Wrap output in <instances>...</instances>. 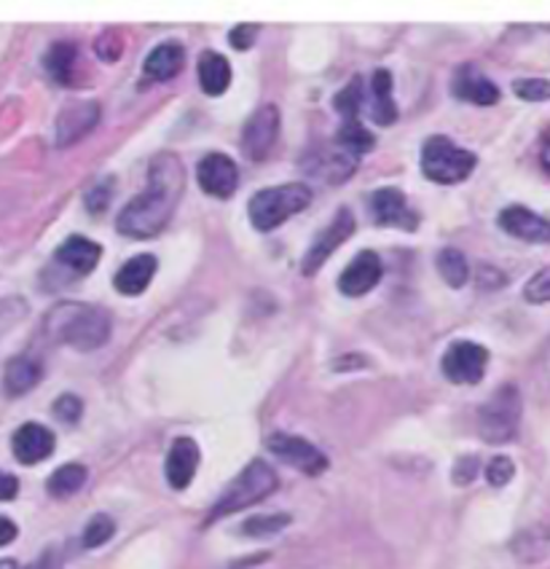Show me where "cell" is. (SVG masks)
Masks as SVG:
<instances>
[{
    "label": "cell",
    "mask_w": 550,
    "mask_h": 569,
    "mask_svg": "<svg viewBox=\"0 0 550 569\" xmlns=\"http://www.w3.org/2000/svg\"><path fill=\"white\" fill-rule=\"evenodd\" d=\"M116 535V521L106 513H97L89 519L87 527H83V548H100Z\"/></svg>",
    "instance_id": "d6a6232c"
},
{
    "label": "cell",
    "mask_w": 550,
    "mask_h": 569,
    "mask_svg": "<svg viewBox=\"0 0 550 569\" xmlns=\"http://www.w3.org/2000/svg\"><path fill=\"white\" fill-rule=\"evenodd\" d=\"M87 478H89V470L83 468V465L68 462L49 476L47 491L51 497H57V500H64V497H73L76 491L87 483Z\"/></svg>",
    "instance_id": "4316f807"
},
{
    "label": "cell",
    "mask_w": 550,
    "mask_h": 569,
    "mask_svg": "<svg viewBox=\"0 0 550 569\" xmlns=\"http://www.w3.org/2000/svg\"><path fill=\"white\" fill-rule=\"evenodd\" d=\"M352 234H354V216L344 207V210L336 212L333 221H330L326 229L314 237L312 248H309L307 256H303V263H301L303 274L307 277L317 274L322 263H326L328 258L333 256Z\"/></svg>",
    "instance_id": "30bf717a"
},
{
    "label": "cell",
    "mask_w": 550,
    "mask_h": 569,
    "mask_svg": "<svg viewBox=\"0 0 550 569\" xmlns=\"http://www.w3.org/2000/svg\"><path fill=\"white\" fill-rule=\"evenodd\" d=\"M312 202V191L301 183H284L274 189H261L250 199V223L258 231H271L293 216H299Z\"/></svg>",
    "instance_id": "277c9868"
},
{
    "label": "cell",
    "mask_w": 550,
    "mask_h": 569,
    "mask_svg": "<svg viewBox=\"0 0 550 569\" xmlns=\"http://www.w3.org/2000/svg\"><path fill=\"white\" fill-rule=\"evenodd\" d=\"M513 94L527 102H546L550 100V81L548 79H519L513 81Z\"/></svg>",
    "instance_id": "e575fe53"
},
{
    "label": "cell",
    "mask_w": 550,
    "mask_h": 569,
    "mask_svg": "<svg viewBox=\"0 0 550 569\" xmlns=\"http://www.w3.org/2000/svg\"><path fill=\"white\" fill-rule=\"evenodd\" d=\"M523 299L529 303H550V267L540 269L523 284Z\"/></svg>",
    "instance_id": "d590c367"
},
{
    "label": "cell",
    "mask_w": 550,
    "mask_h": 569,
    "mask_svg": "<svg viewBox=\"0 0 550 569\" xmlns=\"http://www.w3.org/2000/svg\"><path fill=\"white\" fill-rule=\"evenodd\" d=\"M186 189V170L178 153H159L148 167L146 191L119 212L116 229L132 239H153L167 229Z\"/></svg>",
    "instance_id": "6da1fadb"
},
{
    "label": "cell",
    "mask_w": 550,
    "mask_h": 569,
    "mask_svg": "<svg viewBox=\"0 0 550 569\" xmlns=\"http://www.w3.org/2000/svg\"><path fill=\"white\" fill-rule=\"evenodd\" d=\"M43 379V363L30 355H17L6 363L3 371V392L9 398L28 396L32 387Z\"/></svg>",
    "instance_id": "603a6c76"
},
{
    "label": "cell",
    "mask_w": 550,
    "mask_h": 569,
    "mask_svg": "<svg viewBox=\"0 0 550 569\" xmlns=\"http://www.w3.org/2000/svg\"><path fill=\"white\" fill-rule=\"evenodd\" d=\"M97 57L106 62H116L121 57V49H124V41H121V36L116 30H108L102 32L100 38H97Z\"/></svg>",
    "instance_id": "f35d334b"
},
{
    "label": "cell",
    "mask_w": 550,
    "mask_h": 569,
    "mask_svg": "<svg viewBox=\"0 0 550 569\" xmlns=\"http://www.w3.org/2000/svg\"><path fill=\"white\" fill-rule=\"evenodd\" d=\"M43 70L57 87H79V47L73 41H54L43 54Z\"/></svg>",
    "instance_id": "ffe728a7"
},
{
    "label": "cell",
    "mask_w": 550,
    "mask_h": 569,
    "mask_svg": "<svg viewBox=\"0 0 550 569\" xmlns=\"http://www.w3.org/2000/svg\"><path fill=\"white\" fill-rule=\"evenodd\" d=\"M478 159L468 148L457 146L454 140L443 138V134H432L422 146V172L427 180L440 186H454L468 180L476 170Z\"/></svg>",
    "instance_id": "5b68a950"
},
{
    "label": "cell",
    "mask_w": 550,
    "mask_h": 569,
    "mask_svg": "<svg viewBox=\"0 0 550 569\" xmlns=\"http://www.w3.org/2000/svg\"><path fill=\"white\" fill-rule=\"evenodd\" d=\"M51 411H54V417L60 419V422L76 425L83 413V403H81V398H76V396H60L54 400V406H51Z\"/></svg>",
    "instance_id": "74e56055"
},
{
    "label": "cell",
    "mask_w": 550,
    "mask_h": 569,
    "mask_svg": "<svg viewBox=\"0 0 550 569\" xmlns=\"http://www.w3.org/2000/svg\"><path fill=\"white\" fill-rule=\"evenodd\" d=\"M513 553L521 561H540L550 553V529L548 527H529L519 532L513 540Z\"/></svg>",
    "instance_id": "83f0119b"
},
{
    "label": "cell",
    "mask_w": 550,
    "mask_h": 569,
    "mask_svg": "<svg viewBox=\"0 0 550 569\" xmlns=\"http://www.w3.org/2000/svg\"><path fill=\"white\" fill-rule=\"evenodd\" d=\"M256 38H258L256 24H237V28L231 30L229 41H231V47H234V49L248 51L250 47H256Z\"/></svg>",
    "instance_id": "ab89813d"
},
{
    "label": "cell",
    "mask_w": 550,
    "mask_h": 569,
    "mask_svg": "<svg viewBox=\"0 0 550 569\" xmlns=\"http://www.w3.org/2000/svg\"><path fill=\"white\" fill-rule=\"evenodd\" d=\"M0 569H17V561H11V559H0Z\"/></svg>",
    "instance_id": "7dc6e473"
},
{
    "label": "cell",
    "mask_w": 550,
    "mask_h": 569,
    "mask_svg": "<svg viewBox=\"0 0 550 569\" xmlns=\"http://www.w3.org/2000/svg\"><path fill=\"white\" fill-rule=\"evenodd\" d=\"M199 459H202V455H199L197 441H193V438H178L164 462L167 483H170L172 489L183 491L193 481V476H197Z\"/></svg>",
    "instance_id": "ac0fdd59"
},
{
    "label": "cell",
    "mask_w": 550,
    "mask_h": 569,
    "mask_svg": "<svg viewBox=\"0 0 550 569\" xmlns=\"http://www.w3.org/2000/svg\"><path fill=\"white\" fill-rule=\"evenodd\" d=\"M371 119L379 127H390L398 121V106L392 100V73L379 68L371 79Z\"/></svg>",
    "instance_id": "484cf974"
},
{
    "label": "cell",
    "mask_w": 550,
    "mask_h": 569,
    "mask_svg": "<svg viewBox=\"0 0 550 569\" xmlns=\"http://www.w3.org/2000/svg\"><path fill=\"white\" fill-rule=\"evenodd\" d=\"M277 134H280V108L267 106L258 108L256 113L244 121L242 129V151L250 161H263L274 148Z\"/></svg>",
    "instance_id": "9c48e42d"
},
{
    "label": "cell",
    "mask_w": 550,
    "mask_h": 569,
    "mask_svg": "<svg viewBox=\"0 0 550 569\" xmlns=\"http://www.w3.org/2000/svg\"><path fill=\"white\" fill-rule=\"evenodd\" d=\"M489 366V349L483 345H476V341L459 339L446 349L443 355V377L454 385H478L487 373Z\"/></svg>",
    "instance_id": "52a82bcc"
},
{
    "label": "cell",
    "mask_w": 550,
    "mask_h": 569,
    "mask_svg": "<svg viewBox=\"0 0 550 569\" xmlns=\"http://www.w3.org/2000/svg\"><path fill=\"white\" fill-rule=\"evenodd\" d=\"M17 535H19L17 523L11 519H6V516H0V548L9 546V542H14Z\"/></svg>",
    "instance_id": "7bdbcfd3"
},
{
    "label": "cell",
    "mask_w": 550,
    "mask_h": 569,
    "mask_svg": "<svg viewBox=\"0 0 550 569\" xmlns=\"http://www.w3.org/2000/svg\"><path fill=\"white\" fill-rule=\"evenodd\" d=\"M17 495H19V481H17V476L3 473V470H0V502L14 500Z\"/></svg>",
    "instance_id": "b9f144b4"
},
{
    "label": "cell",
    "mask_w": 550,
    "mask_h": 569,
    "mask_svg": "<svg viewBox=\"0 0 550 569\" xmlns=\"http://www.w3.org/2000/svg\"><path fill=\"white\" fill-rule=\"evenodd\" d=\"M540 368H542V377H546L550 381V341L548 347L542 349V358H540Z\"/></svg>",
    "instance_id": "bcb514c9"
},
{
    "label": "cell",
    "mask_w": 550,
    "mask_h": 569,
    "mask_svg": "<svg viewBox=\"0 0 550 569\" xmlns=\"http://www.w3.org/2000/svg\"><path fill=\"white\" fill-rule=\"evenodd\" d=\"M333 106L347 121H358V116L362 111V81L360 79L349 81L347 87L336 94Z\"/></svg>",
    "instance_id": "1f68e13d"
},
{
    "label": "cell",
    "mask_w": 550,
    "mask_h": 569,
    "mask_svg": "<svg viewBox=\"0 0 550 569\" xmlns=\"http://www.w3.org/2000/svg\"><path fill=\"white\" fill-rule=\"evenodd\" d=\"M28 569H57V556L54 551H47L38 561H32Z\"/></svg>",
    "instance_id": "ee69618b"
},
{
    "label": "cell",
    "mask_w": 550,
    "mask_h": 569,
    "mask_svg": "<svg viewBox=\"0 0 550 569\" xmlns=\"http://www.w3.org/2000/svg\"><path fill=\"white\" fill-rule=\"evenodd\" d=\"M113 320L106 309L92 303L62 301L47 315V333L57 345H68L79 352H92L108 345Z\"/></svg>",
    "instance_id": "7a4b0ae2"
},
{
    "label": "cell",
    "mask_w": 550,
    "mask_h": 569,
    "mask_svg": "<svg viewBox=\"0 0 550 569\" xmlns=\"http://www.w3.org/2000/svg\"><path fill=\"white\" fill-rule=\"evenodd\" d=\"M157 269H159L157 256L140 253V256L129 258L124 267L116 271L113 288L119 290L121 296H140V293H146L148 284L153 282V274H157Z\"/></svg>",
    "instance_id": "44dd1931"
},
{
    "label": "cell",
    "mask_w": 550,
    "mask_h": 569,
    "mask_svg": "<svg viewBox=\"0 0 550 569\" xmlns=\"http://www.w3.org/2000/svg\"><path fill=\"white\" fill-rule=\"evenodd\" d=\"M478 476V457H462L454 465V483L457 487H468Z\"/></svg>",
    "instance_id": "60d3db41"
},
{
    "label": "cell",
    "mask_w": 550,
    "mask_h": 569,
    "mask_svg": "<svg viewBox=\"0 0 550 569\" xmlns=\"http://www.w3.org/2000/svg\"><path fill=\"white\" fill-rule=\"evenodd\" d=\"M540 164L542 170H546L550 174V129L546 134V140H542V151H540Z\"/></svg>",
    "instance_id": "f6af8a7d"
},
{
    "label": "cell",
    "mask_w": 550,
    "mask_h": 569,
    "mask_svg": "<svg viewBox=\"0 0 550 569\" xmlns=\"http://www.w3.org/2000/svg\"><path fill=\"white\" fill-rule=\"evenodd\" d=\"M100 256H102L100 244L92 242V239H87V237H79V234L64 239L54 253L60 267L73 271V274H79V277L92 274V271L97 269V263H100Z\"/></svg>",
    "instance_id": "d6986e66"
},
{
    "label": "cell",
    "mask_w": 550,
    "mask_h": 569,
    "mask_svg": "<svg viewBox=\"0 0 550 569\" xmlns=\"http://www.w3.org/2000/svg\"><path fill=\"white\" fill-rule=\"evenodd\" d=\"M197 73L199 83H202V92L210 97H220L231 83V64L218 51H202L199 54Z\"/></svg>",
    "instance_id": "d4e9b609"
},
{
    "label": "cell",
    "mask_w": 550,
    "mask_h": 569,
    "mask_svg": "<svg viewBox=\"0 0 550 569\" xmlns=\"http://www.w3.org/2000/svg\"><path fill=\"white\" fill-rule=\"evenodd\" d=\"M381 280V258L373 250H362L349 261V267L341 271L339 277V290L349 299H358V296L371 293Z\"/></svg>",
    "instance_id": "5bb4252c"
},
{
    "label": "cell",
    "mask_w": 550,
    "mask_h": 569,
    "mask_svg": "<svg viewBox=\"0 0 550 569\" xmlns=\"http://www.w3.org/2000/svg\"><path fill=\"white\" fill-rule=\"evenodd\" d=\"M267 449L277 459H282L290 468L301 470L307 476H322L328 470V457L317 449L314 443H309L307 438L290 436V432H274L267 438Z\"/></svg>",
    "instance_id": "ba28073f"
},
{
    "label": "cell",
    "mask_w": 550,
    "mask_h": 569,
    "mask_svg": "<svg viewBox=\"0 0 550 569\" xmlns=\"http://www.w3.org/2000/svg\"><path fill=\"white\" fill-rule=\"evenodd\" d=\"M500 229L508 231L510 237L521 239V242L532 244H550V221L548 218L537 216L529 207L513 204L504 207L500 212Z\"/></svg>",
    "instance_id": "9a60e30c"
},
{
    "label": "cell",
    "mask_w": 550,
    "mask_h": 569,
    "mask_svg": "<svg viewBox=\"0 0 550 569\" xmlns=\"http://www.w3.org/2000/svg\"><path fill=\"white\" fill-rule=\"evenodd\" d=\"M436 267H438V274L443 277V282L451 284V288H462V284H468L470 280V263L462 250H454V248L440 250L436 258Z\"/></svg>",
    "instance_id": "f1b7e54d"
},
{
    "label": "cell",
    "mask_w": 550,
    "mask_h": 569,
    "mask_svg": "<svg viewBox=\"0 0 550 569\" xmlns=\"http://www.w3.org/2000/svg\"><path fill=\"white\" fill-rule=\"evenodd\" d=\"M116 189V180L113 178H106L100 180V183L92 186V189L87 191V197H83V204H87V210L92 212V216H100L102 210H108L110 199H113V191Z\"/></svg>",
    "instance_id": "836d02e7"
},
{
    "label": "cell",
    "mask_w": 550,
    "mask_h": 569,
    "mask_svg": "<svg viewBox=\"0 0 550 569\" xmlns=\"http://www.w3.org/2000/svg\"><path fill=\"white\" fill-rule=\"evenodd\" d=\"M513 476H516V465H513V459H510V457H494L489 462L487 481L491 483V487H497V489L508 487V483L513 481Z\"/></svg>",
    "instance_id": "8d00e7d4"
},
{
    "label": "cell",
    "mask_w": 550,
    "mask_h": 569,
    "mask_svg": "<svg viewBox=\"0 0 550 569\" xmlns=\"http://www.w3.org/2000/svg\"><path fill=\"white\" fill-rule=\"evenodd\" d=\"M183 64H186V49L180 47L178 41H167V43H159V47L146 57L142 70H146L148 79L170 81L180 73V70H183Z\"/></svg>",
    "instance_id": "cb8c5ba5"
},
{
    "label": "cell",
    "mask_w": 550,
    "mask_h": 569,
    "mask_svg": "<svg viewBox=\"0 0 550 569\" xmlns=\"http://www.w3.org/2000/svg\"><path fill=\"white\" fill-rule=\"evenodd\" d=\"M280 487V478H277V470L271 468L263 459H252L248 468L239 473L234 481L226 487L220 500L212 506L210 516H207V523L226 519V516L239 513V510L256 506V502L267 500L271 491Z\"/></svg>",
    "instance_id": "3957f363"
},
{
    "label": "cell",
    "mask_w": 550,
    "mask_h": 569,
    "mask_svg": "<svg viewBox=\"0 0 550 569\" xmlns=\"http://www.w3.org/2000/svg\"><path fill=\"white\" fill-rule=\"evenodd\" d=\"M100 124V106L97 102H70L57 116V148H70L87 138Z\"/></svg>",
    "instance_id": "4fadbf2b"
},
{
    "label": "cell",
    "mask_w": 550,
    "mask_h": 569,
    "mask_svg": "<svg viewBox=\"0 0 550 569\" xmlns=\"http://www.w3.org/2000/svg\"><path fill=\"white\" fill-rule=\"evenodd\" d=\"M360 157L349 153L347 148H341L339 142L330 148H320V151H312L307 159H303V167H307V174L322 180V183H344L358 170Z\"/></svg>",
    "instance_id": "8fae6325"
},
{
    "label": "cell",
    "mask_w": 550,
    "mask_h": 569,
    "mask_svg": "<svg viewBox=\"0 0 550 569\" xmlns=\"http://www.w3.org/2000/svg\"><path fill=\"white\" fill-rule=\"evenodd\" d=\"M290 523L288 513H271V516H256L242 523V535L248 538H271V535H280Z\"/></svg>",
    "instance_id": "4dcf8cb0"
},
{
    "label": "cell",
    "mask_w": 550,
    "mask_h": 569,
    "mask_svg": "<svg viewBox=\"0 0 550 569\" xmlns=\"http://www.w3.org/2000/svg\"><path fill=\"white\" fill-rule=\"evenodd\" d=\"M521 392L516 385H502L478 411V432L487 443H510L519 436Z\"/></svg>",
    "instance_id": "8992f818"
},
{
    "label": "cell",
    "mask_w": 550,
    "mask_h": 569,
    "mask_svg": "<svg viewBox=\"0 0 550 569\" xmlns=\"http://www.w3.org/2000/svg\"><path fill=\"white\" fill-rule=\"evenodd\" d=\"M197 183L199 189L216 199L234 197L239 186V170L234 159L226 157V153H207L197 164Z\"/></svg>",
    "instance_id": "7c38bea8"
},
{
    "label": "cell",
    "mask_w": 550,
    "mask_h": 569,
    "mask_svg": "<svg viewBox=\"0 0 550 569\" xmlns=\"http://www.w3.org/2000/svg\"><path fill=\"white\" fill-rule=\"evenodd\" d=\"M54 446H57L54 432L38 422L22 425L14 432V438H11V449H14V457L22 465L43 462V459L54 455Z\"/></svg>",
    "instance_id": "2e32d148"
},
{
    "label": "cell",
    "mask_w": 550,
    "mask_h": 569,
    "mask_svg": "<svg viewBox=\"0 0 550 569\" xmlns=\"http://www.w3.org/2000/svg\"><path fill=\"white\" fill-rule=\"evenodd\" d=\"M371 212H373V221L379 226H398V229L413 231L419 223L417 212L409 210V202H406L403 191L398 189L373 191Z\"/></svg>",
    "instance_id": "e0dca14e"
},
{
    "label": "cell",
    "mask_w": 550,
    "mask_h": 569,
    "mask_svg": "<svg viewBox=\"0 0 550 569\" xmlns=\"http://www.w3.org/2000/svg\"><path fill=\"white\" fill-rule=\"evenodd\" d=\"M454 94L459 100L472 102V106H481V108L497 106V102H500V89H497V83L487 79L478 68H472V64H464V68L457 73Z\"/></svg>",
    "instance_id": "7402d4cb"
},
{
    "label": "cell",
    "mask_w": 550,
    "mask_h": 569,
    "mask_svg": "<svg viewBox=\"0 0 550 569\" xmlns=\"http://www.w3.org/2000/svg\"><path fill=\"white\" fill-rule=\"evenodd\" d=\"M336 142H339L341 148H347L349 153H354V157H362V153L373 151L377 138H373L360 121H347V124L339 129V134H336Z\"/></svg>",
    "instance_id": "f546056e"
}]
</instances>
